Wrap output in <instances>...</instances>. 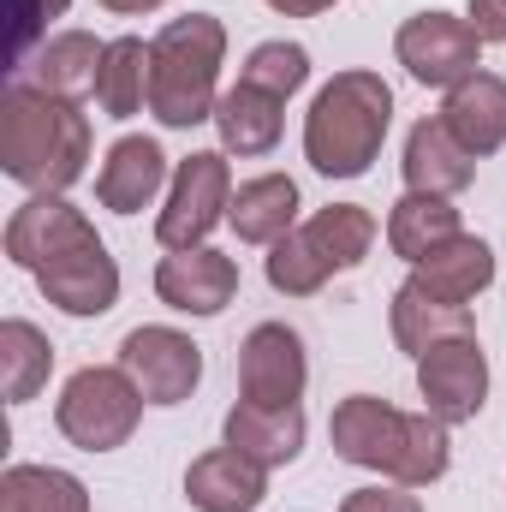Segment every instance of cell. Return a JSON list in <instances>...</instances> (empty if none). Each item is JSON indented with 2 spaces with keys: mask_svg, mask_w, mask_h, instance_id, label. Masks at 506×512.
<instances>
[{
  "mask_svg": "<svg viewBox=\"0 0 506 512\" xmlns=\"http://www.w3.org/2000/svg\"><path fill=\"white\" fill-rule=\"evenodd\" d=\"M90 161V114L42 84H12L0 96V173L36 197H60L84 179Z\"/></svg>",
  "mask_w": 506,
  "mask_h": 512,
  "instance_id": "cell-1",
  "label": "cell"
},
{
  "mask_svg": "<svg viewBox=\"0 0 506 512\" xmlns=\"http://www.w3.org/2000/svg\"><path fill=\"white\" fill-rule=\"evenodd\" d=\"M393 126V90L381 72H334L304 114V161L322 179H364Z\"/></svg>",
  "mask_w": 506,
  "mask_h": 512,
  "instance_id": "cell-2",
  "label": "cell"
},
{
  "mask_svg": "<svg viewBox=\"0 0 506 512\" xmlns=\"http://www.w3.org/2000/svg\"><path fill=\"white\" fill-rule=\"evenodd\" d=\"M227 66V24L209 12L173 18L149 42V114L173 131H191L215 120V84Z\"/></svg>",
  "mask_w": 506,
  "mask_h": 512,
  "instance_id": "cell-3",
  "label": "cell"
},
{
  "mask_svg": "<svg viewBox=\"0 0 506 512\" xmlns=\"http://www.w3.org/2000/svg\"><path fill=\"white\" fill-rule=\"evenodd\" d=\"M143 405H149V399L137 393V382H131L120 364H90V370H78L72 382L60 387L54 423H60V435H66L72 447H84V453H114V447L131 441Z\"/></svg>",
  "mask_w": 506,
  "mask_h": 512,
  "instance_id": "cell-4",
  "label": "cell"
},
{
  "mask_svg": "<svg viewBox=\"0 0 506 512\" xmlns=\"http://www.w3.org/2000/svg\"><path fill=\"white\" fill-rule=\"evenodd\" d=\"M227 209H233V167L227 155L197 149L173 167V191H167V209L155 215V239L167 251H197L227 221Z\"/></svg>",
  "mask_w": 506,
  "mask_h": 512,
  "instance_id": "cell-5",
  "label": "cell"
},
{
  "mask_svg": "<svg viewBox=\"0 0 506 512\" xmlns=\"http://www.w3.org/2000/svg\"><path fill=\"white\" fill-rule=\"evenodd\" d=\"M393 54H399V66H405L417 84H429V90H459V84L477 78V66H483V36L471 30V18L417 12V18L399 24Z\"/></svg>",
  "mask_w": 506,
  "mask_h": 512,
  "instance_id": "cell-6",
  "label": "cell"
},
{
  "mask_svg": "<svg viewBox=\"0 0 506 512\" xmlns=\"http://www.w3.org/2000/svg\"><path fill=\"white\" fill-rule=\"evenodd\" d=\"M120 370L137 382V393L149 405H185L203 382V346L179 328L149 322V328H131L120 340Z\"/></svg>",
  "mask_w": 506,
  "mask_h": 512,
  "instance_id": "cell-7",
  "label": "cell"
},
{
  "mask_svg": "<svg viewBox=\"0 0 506 512\" xmlns=\"http://www.w3.org/2000/svg\"><path fill=\"white\" fill-rule=\"evenodd\" d=\"M417 393H423V411L441 417L447 429L453 423H471L489 399V358L477 346V334L465 340H441L417 358Z\"/></svg>",
  "mask_w": 506,
  "mask_h": 512,
  "instance_id": "cell-8",
  "label": "cell"
},
{
  "mask_svg": "<svg viewBox=\"0 0 506 512\" xmlns=\"http://www.w3.org/2000/svg\"><path fill=\"white\" fill-rule=\"evenodd\" d=\"M405 423H411V411L387 405V399H376V393H352V399L334 405V417H328V441H334V453H340L346 465L393 477L399 447H405Z\"/></svg>",
  "mask_w": 506,
  "mask_h": 512,
  "instance_id": "cell-9",
  "label": "cell"
},
{
  "mask_svg": "<svg viewBox=\"0 0 506 512\" xmlns=\"http://www.w3.org/2000/svg\"><path fill=\"white\" fill-rule=\"evenodd\" d=\"M310 382L304 340L286 322H256L239 346V393L251 405H298Z\"/></svg>",
  "mask_w": 506,
  "mask_h": 512,
  "instance_id": "cell-10",
  "label": "cell"
},
{
  "mask_svg": "<svg viewBox=\"0 0 506 512\" xmlns=\"http://www.w3.org/2000/svg\"><path fill=\"white\" fill-rule=\"evenodd\" d=\"M233 292H239V262L215 245L173 251L155 268V298L179 316H221L233 304Z\"/></svg>",
  "mask_w": 506,
  "mask_h": 512,
  "instance_id": "cell-11",
  "label": "cell"
},
{
  "mask_svg": "<svg viewBox=\"0 0 506 512\" xmlns=\"http://www.w3.org/2000/svg\"><path fill=\"white\" fill-rule=\"evenodd\" d=\"M36 286H42V298H48L54 310H66V316H108V310L120 304V262L108 256L102 239H90V245H78V251L54 256L48 268H36Z\"/></svg>",
  "mask_w": 506,
  "mask_h": 512,
  "instance_id": "cell-12",
  "label": "cell"
},
{
  "mask_svg": "<svg viewBox=\"0 0 506 512\" xmlns=\"http://www.w3.org/2000/svg\"><path fill=\"white\" fill-rule=\"evenodd\" d=\"M96 239V227L84 221V209H72L66 197H30V203H18L12 209V221H6V256L18 262V268H48L54 256L78 251V245H90Z\"/></svg>",
  "mask_w": 506,
  "mask_h": 512,
  "instance_id": "cell-13",
  "label": "cell"
},
{
  "mask_svg": "<svg viewBox=\"0 0 506 512\" xmlns=\"http://www.w3.org/2000/svg\"><path fill=\"white\" fill-rule=\"evenodd\" d=\"M405 191H423V197H459L471 179H477V155L447 131V120H417L405 137Z\"/></svg>",
  "mask_w": 506,
  "mask_h": 512,
  "instance_id": "cell-14",
  "label": "cell"
},
{
  "mask_svg": "<svg viewBox=\"0 0 506 512\" xmlns=\"http://www.w3.org/2000/svg\"><path fill=\"white\" fill-rule=\"evenodd\" d=\"M185 501L197 512H256L268 501V471L256 459H245L239 447H215V453L191 459Z\"/></svg>",
  "mask_w": 506,
  "mask_h": 512,
  "instance_id": "cell-15",
  "label": "cell"
},
{
  "mask_svg": "<svg viewBox=\"0 0 506 512\" xmlns=\"http://www.w3.org/2000/svg\"><path fill=\"white\" fill-rule=\"evenodd\" d=\"M161 185H167V155H161L155 137H120V143L108 149L102 173H96V197H102V209H114V215L149 209Z\"/></svg>",
  "mask_w": 506,
  "mask_h": 512,
  "instance_id": "cell-16",
  "label": "cell"
},
{
  "mask_svg": "<svg viewBox=\"0 0 506 512\" xmlns=\"http://www.w3.org/2000/svg\"><path fill=\"white\" fill-rule=\"evenodd\" d=\"M227 447H239L262 471H280L304 453V411L298 405H251L239 399L227 411Z\"/></svg>",
  "mask_w": 506,
  "mask_h": 512,
  "instance_id": "cell-17",
  "label": "cell"
},
{
  "mask_svg": "<svg viewBox=\"0 0 506 512\" xmlns=\"http://www.w3.org/2000/svg\"><path fill=\"white\" fill-rule=\"evenodd\" d=\"M411 280L441 304H471L483 286H495V251L477 233H459V239H447V245H435L423 256L411 268Z\"/></svg>",
  "mask_w": 506,
  "mask_h": 512,
  "instance_id": "cell-18",
  "label": "cell"
},
{
  "mask_svg": "<svg viewBox=\"0 0 506 512\" xmlns=\"http://www.w3.org/2000/svg\"><path fill=\"white\" fill-rule=\"evenodd\" d=\"M441 120H447V131H453L477 161L495 155V149L506 143V78H495V72L465 78L459 90H447Z\"/></svg>",
  "mask_w": 506,
  "mask_h": 512,
  "instance_id": "cell-19",
  "label": "cell"
},
{
  "mask_svg": "<svg viewBox=\"0 0 506 512\" xmlns=\"http://www.w3.org/2000/svg\"><path fill=\"white\" fill-rule=\"evenodd\" d=\"M298 221V185L286 173H256L233 191L227 227L239 233V245H280Z\"/></svg>",
  "mask_w": 506,
  "mask_h": 512,
  "instance_id": "cell-20",
  "label": "cell"
},
{
  "mask_svg": "<svg viewBox=\"0 0 506 512\" xmlns=\"http://www.w3.org/2000/svg\"><path fill=\"white\" fill-rule=\"evenodd\" d=\"M280 126H286V102L245 84V78L215 102V131H221L227 155H268L280 143Z\"/></svg>",
  "mask_w": 506,
  "mask_h": 512,
  "instance_id": "cell-21",
  "label": "cell"
},
{
  "mask_svg": "<svg viewBox=\"0 0 506 512\" xmlns=\"http://www.w3.org/2000/svg\"><path fill=\"white\" fill-rule=\"evenodd\" d=\"M465 334H477V328H471V304H441V298H429L417 280H405V286L393 292V340H399V352L423 358L429 346L465 340Z\"/></svg>",
  "mask_w": 506,
  "mask_h": 512,
  "instance_id": "cell-22",
  "label": "cell"
},
{
  "mask_svg": "<svg viewBox=\"0 0 506 512\" xmlns=\"http://www.w3.org/2000/svg\"><path fill=\"white\" fill-rule=\"evenodd\" d=\"M102 54H108V42H96L90 30H60V36H48V42L36 48V60H30L24 72H30L48 96L78 102V96H90V90H96Z\"/></svg>",
  "mask_w": 506,
  "mask_h": 512,
  "instance_id": "cell-23",
  "label": "cell"
},
{
  "mask_svg": "<svg viewBox=\"0 0 506 512\" xmlns=\"http://www.w3.org/2000/svg\"><path fill=\"white\" fill-rule=\"evenodd\" d=\"M465 227H459V209L447 203V197H423V191H405L399 203H393V215H387V251L405 256L411 268L423 262V256L435 251V245H447V239H459Z\"/></svg>",
  "mask_w": 506,
  "mask_h": 512,
  "instance_id": "cell-24",
  "label": "cell"
},
{
  "mask_svg": "<svg viewBox=\"0 0 506 512\" xmlns=\"http://www.w3.org/2000/svg\"><path fill=\"white\" fill-rule=\"evenodd\" d=\"M48 370H54V346L36 322L24 316H6L0 322V393L6 405H24L48 387Z\"/></svg>",
  "mask_w": 506,
  "mask_h": 512,
  "instance_id": "cell-25",
  "label": "cell"
},
{
  "mask_svg": "<svg viewBox=\"0 0 506 512\" xmlns=\"http://www.w3.org/2000/svg\"><path fill=\"white\" fill-rule=\"evenodd\" d=\"M0 512H90V489L60 465H6Z\"/></svg>",
  "mask_w": 506,
  "mask_h": 512,
  "instance_id": "cell-26",
  "label": "cell"
},
{
  "mask_svg": "<svg viewBox=\"0 0 506 512\" xmlns=\"http://www.w3.org/2000/svg\"><path fill=\"white\" fill-rule=\"evenodd\" d=\"M96 102L108 120H131L137 108H149V42L143 36H114L96 72Z\"/></svg>",
  "mask_w": 506,
  "mask_h": 512,
  "instance_id": "cell-27",
  "label": "cell"
},
{
  "mask_svg": "<svg viewBox=\"0 0 506 512\" xmlns=\"http://www.w3.org/2000/svg\"><path fill=\"white\" fill-rule=\"evenodd\" d=\"M304 239L316 245V256L334 274H346V268H358L370 256V245H376V215L364 203H328V209H316L304 221Z\"/></svg>",
  "mask_w": 506,
  "mask_h": 512,
  "instance_id": "cell-28",
  "label": "cell"
},
{
  "mask_svg": "<svg viewBox=\"0 0 506 512\" xmlns=\"http://www.w3.org/2000/svg\"><path fill=\"white\" fill-rule=\"evenodd\" d=\"M328 274H334V268L316 256V245L304 239V227H292L280 245H268V286L286 292V298H310V292H322Z\"/></svg>",
  "mask_w": 506,
  "mask_h": 512,
  "instance_id": "cell-29",
  "label": "cell"
},
{
  "mask_svg": "<svg viewBox=\"0 0 506 512\" xmlns=\"http://www.w3.org/2000/svg\"><path fill=\"white\" fill-rule=\"evenodd\" d=\"M239 78L286 102V96H298V90H304V78H310V54H304L298 42H262V48H251V60H245V72H239Z\"/></svg>",
  "mask_w": 506,
  "mask_h": 512,
  "instance_id": "cell-30",
  "label": "cell"
},
{
  "mask_svg": "<svg viewBox=\"0 0 506 512\" xmlns=\"http://www.w3.org/2000/svg\"><path fill=\"white\" fill-rule=\"evenodd\" d=\"M66 6H72V0H12V72L30 66V48H36L42 24L60 18Z\"/></svg>",
  "mask_w": 506,
  "mask_h": 512,
  "instance_id": "cell-31",
  "label": "cell"
},
{
  "mask_svg": "<svg viewBox=\"0 0 506 512\" xmlns=\"http://www.w3.org/2000/svg\"><path fill=\"white\" fill-rule=\"evenodd\" d=\"M340 512H423V501L393 483V489H352V495L340 501Z\"/></svg>",
  "mask_w": 506,
  "mask_h": 512,
  "instance_id": "cell-32",
  "label": "cell"
},
{
  "mask_svg": "<svg viewBox=\"0 0 506 512\" xmlns=\"http://www.w3.org/2000/svg\"><path fill=\"white\" fill-rule=\"evenodd\" d=\"M471 30L483 36V42H506V0H471Z\"/></svg>",
  "mask_w": 506,
  "mask_h": 512,
  "instance_id": "cell-33",
  "label": "cell"
},
{
  "mask_svg": "<svg viewBox=\"0 0 506 512\" xmlns=\"http://www.w3.org/2000/svg\"><path fill=\"white\" fill-rule=\"evenodd\" d=\"M280 18H316V12H328L334 0H268Z\"/></svg>",
  "mask_w": 506,
  "mask_h": 512,
  "instance_id": "cell-34",
  "label": "cell"
},
{
  "mask_svg": "<svg viewBox=\"0 0 506 512\" xmlns=\"http://www.w3.org/2000/svg\"><path fill=\"white\" fill-rule=\"evenodd\" d=\"M96 6H108V12H120V18H137V12H155V6H167V0H96Z\"/></svg>",
  "mask_w": 506,
  "mask_h": 512,
  "instance_id": "cell-35",
  "label": "cell"
}]
</instances>
